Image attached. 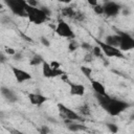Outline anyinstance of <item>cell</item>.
Here are the masks:
<instances>
[{"label": "cell", "instance_id": "37", "mask_svg": "<svg viewBox=\"0 0 134 134\" xmlns=\"http://www.w3.org/2000/svg\"><path fill=\"white\" fill-rule=\"evenodd\" d=\"M122 14H124V15H126V16H127V15H129V14H130V10H129V8H128V7L124 8V10H122Z\"/></svg>", "mask_w": 134, "mask_h": 134}, {"label": "cell", "instance_id": "6", "mask_svg": "<svg viewBox=\"0 0 134 134\" xmlns=\"http://www.w3.org/2000/svg\"><path fill=\"white\" fill-rule=\"evenodd\" d=\"M58 109H59V112H60V115L63 119L67 118V119H71L73 121H76V120H81L82 117L79 113H76L75 111L71 110L70 108L66 107L65 105L63 104H58Z\"/></svg>", "mask_w": 134, "mask_h": 134}, {"label": "cell", "instance_id": "7", "mask_svg": "<svg viewBox=\"0 0 134 134\" xmlns=\"http://www.w3.org/2000/svg\"><path fill=\"white\" fill-rule=\"evenodd\" d=\"M118 35L120 36L119 49L121 51H129V50L134 49V38L130 34L118 31Z\"/></svg>", "mask_w": 134, "mask_h": 134}, {"label": "cell", "instance_id": "36", "mask_svg": "<svg viewBox=\"0 0 134 134\" xmlns=\"http://www.w3.org/2000/svg\"><path fill=\"white\" fill-rule=\"evenodd\" d=\"M0 62H1L2 64L5 62V55H4L3 53H1V54H0Z\"/></svg>", "mask_w": 134, "mask_h": 134}, {"label": "cell", "instance_id": "18", "mask_svg": "<svg viewBox=\"0 0 134 134\" xmlns=\"http://www.w3.org/2000/svg\"><path fill=\"white\" fill-rule=\"evenodd\" d=\"M79 113L82 116H88V115H90V108H89V106L86 105V104L80 106L79 107Z\"/></svg>", "mask_w": 134, "mask_h": 134}, {"label": "cell", "instance_id": "26", "mask_svg": "<svg viewBox=\"0 0 134 134\" xmlns=\"http://www.w3.org/2000/svg\"><path fill=\"white\" fill-rule=\"evenodd\" d=\"M40 41H41V43H42L44 46H46V47H49V46H50V42L48 41V39H47L46 37L42 36V37L40 38Z\"/></svg>", "mask_w": 134, "mask_h": 134}, {"label": "cell", "instance_id": "34", "mask_svg": "<svg viewBox=\"0 0 134 134\" xmlns=\"http://www.w3.org/2000/svg\"><path fill=\"white\" fill-rule=\"evenodd\" d=\"M41 9H42V10H43V12H44V13H45V14H46V15H47L48 17L50 16L51 12H50V10H49V9H48V8H47L46 6H41Z\"/></svg>", "mask_w": 134, "mask_h": 134}, {"label": "cell", "instance_id": "38", "mask_svg": "<svg viewBox=\"0 0 134 134\" xmlns=\"http://www.w3.org/2000/svg\"><path fill=\"white\" fill-rule=\"evenodd\" d=\"M59 2H63V3H70L72 0H58Z\"/></svg>", "mask_w": 134, "mask_h": 134}, {"label": "cell", "instance_id": "17", "mask_svg": "<svg viewBox=\"0 0 134 134\" xmlns=\"http://www.w3.org/2000/svg\"><path fill=\"white\" fill-rule=\"evenodd\" d=\"M61 13H62L63 17H67V18H73L75 10H74L72 7H70V6H67V7H63V8H62V10H61Z\"/></svg>", "mask_w": 134, "mask_h": 134}, {"label": "cell", "instance_id": "16", "mask_svg": "<svg viewBox=\"0 0 134 134\" xmlns=\"http://www.w3.org/2000/svg\"><path fill=\"white\" fill-rule=\"evenodd\" d=\"M68 126V129L72 132H77V131H84L86 130V127L83 126V125H80V124H75V121H72L71 124L67 125Z\"/></svg>", "mask_w": 134, "mask_h": 134}, {"label": "cell", "instance_id": "22", "mask_svg": "<svg viewBox=\"0 0 134 134\" xmlns=\"http://www.w3.org/2000/svg\"><path fill=\"white\" fill-rule=\"evenodd\" d=\"M73 19H75L76 21H83L85 19V15L82 12H80V10H75L74 16H73Z\"/></svg>", "mask_w": 134, "mask_h": 134}, {"label": "cell", "instance_id": "15", "mask_svg": "<svg viewBox=\"0 0 134 134\" xmlns=\"http://www.w3.org/2000/svg\"><path fill=\"white\" fill-rule=\"evenodd\" d=\"M91 86L94 90L95 93H98V94H103V95H106V88L105 86L98 82V81H95V80H91Z\"/></svg>", "mask_w": 134, "mask_h": 134}, {"label": "cell", "instance_id": "28", "mask_svg": "<svg viewBox=\"0 0 134 134\" xmlns=\"http://www.w3.org/2000/svg\"><path fill=\"white\" fill-rule=\"evenodd\" d=\"M81 47H82L84 50H92V49H93V47H92L90 44L86 43V42H84V43L81 45Z\"/></svg>", "mask_w": 134, "mask_h": 134}, {"label": "cell", "instance_id": "3", "mask_svg": "<svg viewBox=\"0 0 134 134\" xmlns=\"http://www.w3.org/2000/svg\"><path fill=\"white\" fill-rule=\"evenodd\" d=\"M4 2L15 15H18L20 17H27L25 8L28 4L26 0H4Z\"/></svg>", "mask_w": 134, "mask_h": 134}, {"label": "cell", "instance_id": "23", "mask_svg": "<svg viewBox=\"0 0 134 134\" xmlns=\"http://www.w3.org/2000/svg\"><path fill=\"white\" fill-rule=\"evenodd\" d=\"M93 12L96 14V15H103L104 14V5H95L93 6Z\"/></svg>", "mask_w": 134, "mask_h": 134}, {"label": "cell", "instance_id": "30", "mask_svg": "<svg viewBox=\"0 0 134 134\" xmlns=\"http://www.w3.org/2000/svg\"><path fill=\"white\" fill-rule=\"evenodd\" d=\"M50 65H51V67L52 68H54V69H58V68H60V63L59 62H55V61H52V62H50Z\"/></svg>", "mask_w": 134, "mask_h": 134}, {"label": "cell", "instance_id": "5", "mask_svg": "<svg viewBox=\"0 0 134 134\" xmlns=\"http://www.w3.org/2000/svg\"><path fill=\"white\" fill-rule=\"evenodd\" d=\"M54 31H55V34H58L59 36H61L63 38H67V39L74 38V34H73V30L71 29L70 25L63 20L59 21V23L55 26Z\"/></svg>", "mask_w": 134, "mask_h": 134}, {"label": "cell", "instance_id": "29", "mask_svg": "<svg viewBox=\"0 0 134 134\" xmlns=\"http://www.w3.org/2000/svg\"><path fill=\"white\" fill-rule=\"evenodd\" d=\"M5 51H6V53H8V54H12V55H14L17 51L14 49V48H12V47H6L5 48Z\"/></svg>", "mask_w": 134, "mask_h": 134}, {"label": "cell", "instance_id": "20", "mask_svg": "<svg viewBox=\"0 0 134 134\" xmlns=\"http://www.w3.org/2000/svg\"><path fill=\"white\" fill-rule=\"evenodd\" d=\"M92 54H93L94 57H97V58H103V51H102V49H100V47H99L98 45H96V46L93 47V49H92Z\"/></svg>", "mask_w": 134, "mask_h": 134}, {"label": "cell", "instance_id": "12", "mask_svg": "<svg viewBox=\"0 0 134 134\" xmlns=\"http://www.w3.org/2000/svg\"><path fill=\"white\" fill-rule=\"evenodd\" d=\"M28 99H29L30 104H32V105L41 106L42 104H44L47 100V97L40 94V93H29L28 94Z\"/></svg>", "mask_w": 134, "mask_h": 134}, {"label": "cell", "instance_id": "2", "mask_svg": "<svg viewBox=\"0 0 134 134\" xmlns=\"http://www.w3.org/2000/svg\"><path fill=\"white\" fill-rule=\"evenodd\" d=\"M26 14H27V18L29 20V22L34 23V24H37V25H40L42 23H44L48 16L40 8H38L37 6H30V5H27L26 6Z\"/></svg>", "mask_w": 134, "mask_h": 134}, {"label": "cell", "instance_id": "8", "mask_svg": "<svg viewBox=\"0 0 134 134\" xmlns=\"http://www.w3.org/2000/svg\"><path fill=\"white\" fill-rule=\"evenodd\" d=\"M42 73L45 77H54V76H62L65 72L61 70V68L54 69L51 67V65L45 61L42 63Z\"/></svg>", "mask_w": 134, "mask_h": 134}, {"label": "cell", "instance_id": "1", "mask_svg": "<svg viewBox=\"0 0 134 134\" xmlns=\"http://www.w3.org/2000/svg\"><path fill=\"white\" fill-rule=\"evenodd\" d=\"M130 107V105L127 102L117 99V98H113L110 97V99L108 100V103L103 107L105 109V111H107L110 115L112 116H117L119 115L121 112H124L126 109H128Z\"/></svg>", "mask_w": 134, "mask_h": 134}, {"label": "cell", "instance_id": "13", "mask_svg": "<svg viewBox=\"0 0 134 134\" xmlns=\"http://www.w3.org/2000/svg\"><path fill=\"white\" fill-rule=\"evenodd\" d=\"M1 94H2V96H3L5 99H7L8 102H12V103H14V102H16V100L18 99V97H17V95L15 94V92H14L13 90H10V89L4 87V86L1 87Z\"/></svg>", "mask_w": 134, "mask_h": 134}, {"label": "cell", "instance_id": "9", "mask_svg": "<svg viewBox=\"0 0 134 134\" xmlns=\"http://www.w3.org/2000/svg\"><path fill=\"white\" fill-rule=\"evenodd\" d=\"M120 9H121L120 4H118L116 2H113V1H108L104 4V14L107 17L117 16L119 14Z\"/></svg>", "mask_w": 134, "mask_h": 134}, {"label": "cell", "instance_id": "10", "mask_svg": "<svg viewBox=\"0 0 134 134\" xmlns=\"http://www.w3.org/2000/svg\"><path fill=\"white\" fill-rule=\"evenodd\" d=\"M12 71L14 73V76L15 79L17 80V82L19 83H23V82H26V81H29L31 80V75L29 72L25 71V70H22L20 68H17V67H12Z\"/></svg>", "mask_w": 134, "mask_h": 134}, {"label": "cell", "instance_id": "32", "mask_svg": "<svg viewBox=\"0 0 134 134\" xmlns=\"http://www.w3.org/2000/svg\"><path fill=\"white\" fill-rule=\"evenodd\" d=\"M13 57H14V59H15V60H18V61H20V60L22 59V53L17 51V52H16V53H15Z\"/></svg>", "mask_w": 134, "mask_h": 134}, {"label": "cell", "instance_id": "11", "mask_svg": "<svg viewBox=\"0 0 134 134\" xmlns=\"http://www.w3.org/2000/svg\"><path fill=\"white\" fill-rule=\"evenodd\" d=\"M69 87H70V94L71 95H76V96H83L85 93V86L82 84H76L72 82H67Z\"/></svg>", "mask_w": 134, "mask_h": 134}, {"label": "cell", "instance_id": "14", "mask_svg": "<svg viewBox=\"0 0 134 134\" xmlns=\"http://www.w3.org/2000/svg\"><path fill=\"white\" fill-rule=\"evenodd\" d=\"M105 42L109 45H112V46H115V47H118L119 48V44H120V36L118 34L116 35H110V36H107L106 39H105Z\"/></svg>", "mask_w": 134, "mask_h": 134}, {"label": "cell", "instance_id": "25", "mask_svg": "<svg viewBox=\"0 0 134 134\" xmlns=\"http://www.w3.org/2000/svg\"><path fill=\"white\" fill-rule=\"evenodd\" d=\"M107 128H108V129H109V131H110V132H112V133H116V132L118 131L117 126H116L115 124H112V122L107 124Z\"/></svg>", "mask_w": 134, "mask_h": 134}, {"label": "cell", "instance_id": "19", "mask_svg": "<svg viewBox=\"0 0 134 134\" xmlns=\"http://www.w3.org/2000/svg\"><path fill=\"white\" fill-rule=\"evenodd\" d=\"M43 61H44V60H43V58H42L41 55H39V54H35V55L30 59L29 64H30V65H34V66H37V65L42 64Z\"/></svg>", "mask_w": 134, "mask_h": 134}, {"label": "cell", "instance_id": "31", "mask_svg": "<svg viewBox=\"0 0 134 134\" xmlns=\"http://www.w3.org/2000/svg\"><path fill=\"white\" fill-rule=\"evenodd\" d=\"M26 2H27V4L30 5V6H37V5H38L37 0H26Z\"/></svg>", "mask_w": 134, "mask_h": 134}, {"label": "cell", "instance_id": "21", "mask_svg": "<svg viewBox=\"0 0 134 134\" xmlns=\"http://www.w3.org/2000/svg\"><path fill=\"white\" fill-rule=\"evenodd\" d=\"M81 71L83 72V74H84L87 79H90L91 73H92V69H91V68L86 67V66H82V67H81Z\"/></svg>", "mask_w": 134, "mask_h": 134}, {"label": "cell", "instance_id": "4", "mask_svg": "<svg viewBox=\"0 0 134 134\" xmlns=\"http://www.w3.org/2000/svg\"><path fill=\"white\" fill-rule=\"evenodd\" d=\"M95 42H96L97 45L100 47L103 53H104L107 58H122V57H124L122 53H121V50H120L118 47L109 45V44H107L106 42H103V41H99V40H95Z\"/></svg>", "mask_w": 134, "mask_h": 134}, {"label": "cell", "instance_id": "33", "mask_svg": "<svg viewBox=\"0 0 134 134\" xmlns=\"http://www.w3.org/2000/svg\"><path fill=\"white\" fill-rule=\"evenodd\" d=\"M87 2H88V3H89V5H91L92 7L98 4V0H87Z\"/></svg>", "mask_w": 134, "mask_h": 134}, {"label": "cell", "instance_id": "39", "mask_svg": "<svg viewBox=\"0 0 134 134\" xmlns=\"http://www.w3.org/2000/svg\"><path fill=\"white\" fill-rule=\"evenodd\" d=\"M108 1H110V0H104V2L106 3V2H108Z\"/></svg>", "mask_w": 134, "mask_h": 134}, {"label": "cell", "instance_id": "35", "mask_svg": "<svg viewBox=\"0 0 134 134\" xmlns=\"http://www.w3.org/2000/svg\"><path fill=\"white\" fill-rule=\"evenodd\" d=\"M85 61L86 62H91L92 61V53H88L85 55Z\"/></svg>", "mask_w": 134, "mask_h": 134}, {"label": "cell", "instance_id": "27", "mask_svg": "<svg viewBox=\"0 0 134 134\" xmlns=\"http://www.w3.org/2000/svg\"><path fill=\"white\" fill-rule=\"evenodd\" d=\"M39 132L42 133V134H47L50 132V129L47 127V126H42L40 129H39Z\"/></svg>", "mask_w": 134, "mask_h": 134}, {"label": "cell", "instance_id": "24", "mask_svg": "<svg viewBox=\"0 0 134 134\" xmlns=\"http://www.w3.org/2000/svg\"><path fill=\"white\" fill-rule=\"evenodd\" d=\"M80 47V45L77 44V42L76 41H74V40H72V41H70L69 42V44H68V48H69V50L70 51H73V50H75L76 48H79Z\"/></svg>", "mask_w": 134, "mask_h": 134}]
</instances>
